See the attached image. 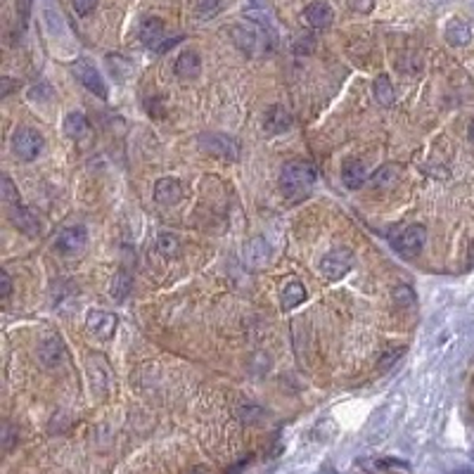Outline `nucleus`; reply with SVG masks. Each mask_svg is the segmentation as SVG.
Returning <instances> with one entry per match:
<instances>
[{
  "mask_svg": "<svg viewBox=\"0 0 474 474\" xmlns=\"http://www.w3.org/2000/svg\"><path fill=\"white\" fill-rule=\"evenodd\" d=\"M316 185V168L306 161H292L280 173V190L287 199L299 202L313 190Z\"/></svg>",
  "mask_w": 474,
  "mask_h": 474,
  "instance_id": "obj_1",
  "label": "nucleus"
},
{
  "mask_svg": "<svg viewBox=\"0 0 474 474\" xmlns=\"http://www.w3.org/2000/svg\"><path fill=\"white\" fill-rule=\"evenodd\" d=\"M43 145H46V140L36 128L24 126L17 128L15 135H12V152L22 161H34L43 152Z\"/></svg>",
  "mask_w": 474,
  "mask_h": 474,
  "instance_id": "obj_2",
  "label": "nucleus"
},
{
  "mask_svg": "<svg viewBox=\"0 0 474 474\" xmlns=\"http://www.w3.org/2000/svg\"><path fill=\"white\" fill-rule=\"evenodd\" d=\"M425 240H427V228L420 226V223H413V226L401 230V235L394 240V249L403 259H415L417 254L422 252V247H425Z\"/></svg>",
  "mask_w": 474,
  "mask_h": 474,
  "instance_id": "obj_3",
  "label": "nucleus"
},
{
  "mask_svg": "<svg viewBox=\"0 0 474 474\" xmlns=\"http://www.w3.org/2000/svg\"><path fill=\"white\" fill-rule=\"evenodd\" d=\"M353 268V254L348 249H332L320 261V271L327 280H341Z\"/></svg>",
  "mask_w": 474,
  "mask_h": 474,
  "instance_id": "obj_4",
  "label": "nucleus"
},
{
  "mask_svg": "<svg viewBox=\"0 0 474 474\" xmlns=\"http://www.w3.org/2000/svg\"><path fill=\"white\" fill-rule=\"evenodd\" d=\"M88 245V230L83 226H69L65 228L57 235V242H55V249L65 257H76Z\"/></svg>",
  "mask_w": 474,
  "mask_h": 474,
  "instance_id": "obj_5",
  "label": "nucleus"
},
{
  "mask_svg": "<svg viewBox=\"0 0 474 474\" xmlns=\"http://www.w3.org/2000/svg\"><path fill=\"white\" fill-rule=\"evenodd\" d=\"M74 76L83 83V88L95 93L97 97H107V86H104L102 76H100V72L95 69V65H93L90 60L81 57L74 62Z\"/></svg>",
  "mask_w": 474,
  "mask_h": 474,
  "instance_id": "obj_6",
  "label": "nucleus"
},
{
  "mask_svg": "<svg viewBox=\"0 0 474 474\" xmlns=\"http://www.w3.org/2000/svg\"><path fill=\"white\" fill-rule=\"evenodd\" d=\"M199 147H202V152H209V154H214V157L237 159V145L233 138H228V135L207 133L199 138Z\"/></svg>",
  "mask_w": 474,
  "mask_h": 474,
  "instance_id": "obj_7",
  "label": "nucleus"
},
{
  "mask_svg": "<svg viewBox=\"0 0 474 474\" xmlns=\"http://www.w3.org/2000/svg\"><path fill=\"white\" fill-rule=\"evenodd\" d=\"M116 316H111L109 311H102V309H93L88 311V316H86V327H88V332H93L100 339H109L111 334L116 332Z\"/></svg>",
  "mask_w": 474,
  "mask_h": 474,
  "instance_id": "obj_8",
  "label": "nucleus"
},
{
  "mask_svg": "<svg viewBox=\"0 0 474 474\" xmlns=\"http://www.w3.org/2000/svg\"><path fill=\"white\" fill-rule=\"evenodd\" d=\"M180 197H183V188H180V183L176 178L157 180V185H154V199H157L159 204L173 207V204L180 202Z\"/></svg>",
  "mask_w": 474,
  "mask_h": 474,
  "instance_id": "obj_9",
  "label": "nucleus"
},
{
  "mask_svg": "<svg viewBox=\"0 0 474 474\" xmlns=\"http://www.w3.org/2000/svg\"><path fill=\"white\" fill-rule=\"evenodd\" d=\"M176 76L183 79V81H192L199 76V72H202V60H199V55L195 50H185V53L178 55L176 60Z\"/></svg>",
  "mask_w": 474,
  "mask_h": 474,
  "instance_id": "obj_10",
  "label": "nucleus"
},
{
  "mask_svg": "<svg viewBox=\"0 0 474 474\" xmlns=\"http://www.w3.org/2000/svg\"><path fill=\"white\" fill-rule=\"evenodd\" d=\"M290 126H292V116L285 107L273 104V107L266 111V116H264V130L266 133L278 135V133H285Z\"/></svg>",
  "mask_w": 474,
  "mask_h": 474,
  "instance_id": "obj_11",
  "label": "nucleus"
},
{
  "mask_svg": "<svg viewBox=\"0 0 474 474\" xmlns=\"http://www.w3.org/2000/svg\"><path fill=\"white\" fill-rule=\"evenodd\" d=\"M10 218L15 223V228H20L24 235H39L41 233V221L36 216V211H31L27 207H17L10 209Z\"/></svg>",
  "mask_w": 474,
  "mask_h": 474,
  "instance_id": "obj_12",
  "label": "nucleus"
},
{
  "mask_svg": "<svg viewBox=\"0 0 474 474\" xmlns=\"http://www.w3.org/2000/svg\"><path fill=\"white\" fill-rule=\"evenodd\" d=\"M306 22L311 24L313 29H327L330 24L334 22V12L330 8L327 3H323V0H316V3H311L306 8Z\"/></svg>",
  "mask_w": 474,
  "mask_h": 474,
  "instance_id": "obj_13",
  "label": "nucleus"
},
{
  "mask_svg": "<svg viewBox=\"0 0 474 474\" xmlns=\"http://www.w3.org/2000/svg\"><path fill=\"white\" fill-rule=\"evenodd\" d=\"M39 358L43 360V365L48 367H55L62 363V358H65V344H62L60 337H48V339L41 341Z\"/></svg>",
  "mask_w": 474,
  "mask_h": 474,
  "instance_id": "obj_14",
  "label": "nucleus"
},
{
  "mask_svg": "<svg viewBox=\"0 0 474 474\" xmlns=\"http://www.w3.org/2000/svg\"><path fill=\"white\" fill-rule=\"evenodd\" d=\"M140 41L145 43L147 48H161L164 46V22L157 20V17H147L145 22L140 24Z\"/></svg>",
  "mask_w": 474,
  "mask_h": 474,
  "instance_id": "obj_15",
  "label": "nucleus"
},
{
  "mask_svg": "<svg viewBox=\"0 0 474 474\" xmlns=\"http://www.w3.org/2000/svg\"><path fill=\"white\" fill-rule=\"evenodd\" d=\"M341 180H344V185L348 190L363 188V185L367 183L365 164H360V161H348V164L341 168Z\"/></svg>",
  "mask_w": 474,
  "mask_h": 474,
  "instance_id": "obj_16",
  "label": "nucleus"
},
{
  "mask_svg": "<svg viewBox=\"0 0 474 474\" xmlns=\"http://www.w3.org/2000/svg\"><path fill=\"white\" fill-rule=\"evenodd\" d=\"M446 41L455 48H463L472 41V29L470 24L463 20H451L446 27Z\"/></svg>",
  "mask_w": 474,
  "mask_h": 474,
  "instance_id": "obj_17",
  "label": "nucleus"
},
{
  "mask_svg": "<svg viewBox=\"0 0 474 474\" xmlns=\"http://www.w3.org/2000/svg\"><path fill=\"white\" fill-rule=\"evenodd\" d=\"M306 302V287H304L302 283H290L283 290V299H280V306H283L285 311H292L297 309L299 304Z\"/></svg>",
  "mask_w": 474,
  "mask_h": 474,
  "instance_id": "obj_18",
  "label": "nucleus"
},
{
  "mask_svg": "<svg viewBox=\"0 0 474 474\" xmlns=\"http://www.w3.org/2000/svg\"><path fill=\"white\" fill-rule=\"evenodd\" d=\"M130 290H133V278H130L128 271H118L114 280H111V297L116 299V302H126V297L130 294Z\"/></svg>",
  "mask_w": 474,
  "mask_h": 474,
  "instance_id": "obj_19",
  "label": "nucleus"
},
{
  "mask_svg": "<svg viewBox=\"0 0 474 474\" xmlns=\"http://www.w3.org/2000/svg\"><path fill=\"white\" fill-rule=\"evenodd\" d=\"M233 36H235L237 48H240L242 53H252V50L257 48L259 34H257V31H254L252 27H247V24H240V27H235Z\"/></svg>",
  "mask_w": 474,
  "mask_h": 474,
  "instance_id": "obj_20",
  "label": "nucleus"
},
{
  "mask_svg": "<svg viewBox=\"0 0 474 474\" xmlns=\"http://www.w3.org/2000/svg\"><path fill=\"white\" fill-rule=\"evenodd\" d=\"M372 93H375V100L379 104H384V107H391L394 104V86H391V81L386 74L375 79V86H372Z\"/></svg>",
  "mask_w": 474,
  "mask_h": 474,
  "instance_id": "obj_21",
  "label": "nucleus"
},
{
  "mask_svg": "<svg viewBox=\"0 0 474 474\" xmlns=\"http://www.w3.org/2000/svg\"><path fill=\"white\" fill-rule=\"evenodd\" d=\"M88 130V121H86V116L81 114V111H69V114L65 116V133L69 135V138H81V135Z\"/></svg>",
  "mask_w": 474,
  "mask_h": 474,
  "instance_id": "obj_22",
  "label": "nucleus"
},
{
  "mask_svg": "<svg viewBox=\"0 0 474 474\" xmlns=\"http://www.w3.org/2000/svg\"><path fill=\"white\" fill-rule=\"evenodd\" d=\"M398 173H401V168H398V166H394V164H384L382 168H379V171L372 173L370 183L375 185V188H389V185H394V183H396Z\"/></svg>",
  "mask_w": 474,
  "mask_h": 474,
  "instance_id": "obj_23",
  "label": "nucleus"
},
{
  "mask_svg": "<svg viewBox=\"0 0 474 474\" xmlns=\"http://www.w3.org/2000/svg\"><path fill=\"white\" fill-rule=\"evenodd\" d=\"M157 249L161 252V257L176 259L180 254V242L173 233H159L157 235Z\"/></svg>",
  "mask_w": 474,
  "mask_h": 474,
  "instance_id": "obj_24",
  "label": "nucleus"
},
{
  "mask_svg": "<svg viewBox=\"0 0 474 474\" xmlns=\"http://www.w3.org/2000/svg\"><path fill=\"white\" fill-rule=\"evenodd\" d=\"M0 195H3V202L8 204V209H17V207H22V197H20V192H17V188H15V183L8 178V176H3V183H0Z\"/></svg>",
  "mask_w": 474,
  "mask_h": 474,
  "instance_id": "obj_25",
  "label": "nucleus"
},
{
  "mask_svg": "<svg viewBox=\"0 0 474 474\" xmlns=\"http://www.w3.org/2000/svg\"><path fill=\"white\" fill-rule=\"evenodd\" d=\"M394 299H396V304L398 306H413L415 304V294H413V290L410 287H398V290H394Z\"/></svg>",
  "mask_w": 474,
  "mask_h": 474,
  "instance_id": "obj_26",
  "label": "nucleus"
},
{
  "mask_svg": "<svg viewBox=\"0 0 474 474\" xmlns=\"http://www.w3.org/2000/svg\"><path fill=\"white\" fill-rule=\"evenodd\" d=\"M218 8H221V0H199L197 3V12H199V17H214L216 12H218Z\"/></svg>",
  "mask_w": 474,
  "mask_h": 474,
  "instance_id": "obj_27",
  "label": "nucleus"
},
{
  "mask_svg": "<svg viewBox=\"0 0 474 474\" xmlns=\"http://www.w3.org/2000/svg\"><path fill=\"white\" fill-rule=\"evenodd\" d=\"M74 10H76V15L81 17H88L93 10L97 8V0H72Z\"/></svg>",
  "mask_w": 474,
  "mask_h": 474,
  "instance_id": "obj_28",
  "label": "nucleus"
},
{
  "mask_svg": "<svg viewBox=\"0 0 474 474\" xmlns=\"http://www.w3.org/2000/svg\"><path fill=\"white\" fill-rule=\"evenodd\" d=\"M10 294H12V280H10L8 273L3 271V273H0V297H3L5 302H8Z\"/></svg>",
  "mask_w": 474,
  "mask_h": 474,
  "instance_id": "obj_29",
  "label": "nucleus"
},
{
  "mask_svg": "<svg viewBox=\"0 0 474 474\" xmlns=\"http://www.w3.org/2000/svg\"><path fill=\"white\" fill-rule=\"evenodd\" d=\"M403 351H405V348H391V351L384 356V360H382V363H379V370H386V367H389L391 363H394L396 358H401V353H403Z\"/></svg>",
  "mask_w": 474,
  "mask_h": 474,
  "instance_id": "obj_30",
  "label": "nucleus"
},
{
  "mask_svg": "<svg viewBox=\"0 0 474 474\" xmlns=\"http://www.w3.org/2000/svg\"><path fill=\"white\" fill-rule=\"evenodd\" d=\"M348 3H351V8L358 10V12H370L372 10V0H348Z\"/></svg>",
  "mask_w": 474,
  "mask_h": 474,
  "instance_id": "obj_31",
  "label": "nucleus"
},
{
  "mask_svg": "<svg viewBox=\"0 0 474 474\" xmlns=\"http://www.w3.org/2000/svg\"><path fill=\"white\" fill-rule=\"evenodd\" d=\"M0 86H3V90H0V95H3V97H8L10 93L15 90V86H17V83H15V81H12V79L3 76V81H0Z\"/></svg>",
  "mask_w": 474,
  "mask_h": 474,
  "instance_id": "obj_32",
  "label": "nucleus"
},
{
  "mask_svg": "<svg viewBox=\"0 0 474 474\" xmlns=\"http://www.w3.org/2000/svg\"><path fill=\"white\" fill-rule=\"evenodd\" d=\"M12 448V429L8 427L5 429V451H10Z\"/></svg>",
  "mask_w": 474,
  "mask_h": 474,
  "instance_id": "obj_33",
  "label": "nucleus"
},
{
  "mask_svg": "<svg viewBox=\"0 0 474 474\" xmlns=\"http://www.w3.org/2000/svg\"><path fill=\"white\" fill-rule=\"evenodd\" d=\"M190 474H207V470H204V467H195V470H192Z\"/></svg>",
  "mask_w": 474,
  "mask_h": 474,
  "instance_id": "obj_34",
  "label": "nucleus"
},
{
  "mask_svg": "<svg viewBox=\"0 0 474 474\" xmlns=\"http://www.w3.org/2000/svg\"><path fill=\"white\" fill-rule=\"evenodd\" d=\"M470 140L474 142V118H472V121H470Z\"/></svg>",
  "mask_w": 474,
  "mask_h": 474,
  "instance_id": "obj_35",
  "label": "nucleus"
},
{
  "mask_svg": "<svg viewBox=\"0 0 474 474\" xmlns=\"http://www.w3.org/2000/svg\"><path fill=\"white\" fill-rule=\"evenodd\" d=\"M467 10H470L472 15H474V0H467Z\"/></svg>",
  "mask_w": 474,
  "mask_h": 474,
  "instance_id": "obj_36",
  "label": "nucleus"
},
{
  "mask_svg": "<svg viewBox=\"0 0 474 474\" xmlns=\"http://www.w3.org/2000/svg\"><path fill=\"white\" fill-rule=\"evenodd\" d=\"M451 474H470V472H465V470H463V472H451Z\"/></svg>",
  "mask_w": 474,
  "mask_h": 474,
  "instance_id": "obj_37",
  "label": "nucleus"
}]
</instances>
